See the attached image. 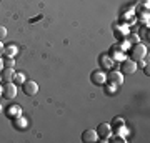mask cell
Listing matches in <instances>:
<instances>
[{
	"label": "cell",
	"instance_id": "cell-1",
	"mask_svg": "<svg viewBox=\"0 0 150 143\" xmlns=\"http://www.w3.org/2000/svg\"><path fill=\"white\" fill-rule=\"evenodd\" d=\"M147 47H145L144 43H135L134 47H132V52H130V58L134 60V62H139V60H145L147 57Z\"/></svg>",
	"mask_w": 150,
	"mask_h": 143
},
{
	"label": "cell",
	"instance_id": "cell-24",
	"mask_svg": "<svg viewBox=\"0 0 150 143\" xmlns=\"http://www.w3.org/2000/svg\"><path fill=\"white\" fill-rule=\"evenodd\" d=\"M2 70H4V60L0 58V72H2Z\"/></svg>",
	"mask_w": 150,
	"mask_h": 143
},
{
	"label": "cell",
	"instance_id": "cell-4",
	"mask_svg": "<svg viewBox=\"0 0 150 143\" xmlns=\"http://www.w3.org/2000/svg\"><path fill=\"white\" fill-rule=\"evenodd\" d=\"M22 88H23V93L28 97H33L38 93V83L37 82H33V80H25L23 83H22Z\"/></svg>",
	"mask_w": 150,
	"mask_h": 143
},
{
	"label": "cell",
	"instance_id": "cell-22",
	"mask_svg": "<svg viewBox=\"0 0 150 143\" xmlns=\"http://www.w3.org/2000/svg\"><path fill=\"white\" fill-rule=\"evenodd\" d=\"M5 37H7V28L0 25V40H4Z\"/></svg>",
	"mask_w": 150,
	"mask_h": 143
},
{
	"label": "cell",
	"instance_id": "cell-15",
	"mask_svg": "<svg viewBox=\"0 0 150 143\" xmlns=\"http://www.w3.org/2000/svg\"><path fill=\"white\" fill-rule=\"evenodd\" d=\"M18 115H22V108L18 105H10L7 108V117L10 118H17Z\"/></svg>",
	"mask_w": 150,
	"mask_h": 143
},
{
	"label": "cell",
	"instance_id": "cell-20",
	"mask_svg": "<svg viewBox=\"0 0 150 143\" xmlns=\"http://www.w3.org/2000/svg\"><path fill=\"white\" fill-rule=\"evenodd\" d=\"M140 22L144 23V27H149V13L147 12H142L140 13Z\"/></svg>",
	"mask_w": 150,
	"mask_h": 143
},
{
	"label": "cell",
	"instance_id": "cell-26",
	"mask_svg": "<svg viewBox=\"0 0 150 143\" xmlns=\"http://www.w3.org/2000/svg\"><path fill=\"white\" fill-rule=\"evenodd\" d=\"M0 111H2V105H0Z\"/></svg>",
	"mask_w": 150,
	"mask_h": 143
},
{
	"label": "cell",
	"instance_id": "cell-2",
	"mask_svg": "<svg viewBox=\"0 0 150 143\" xmlns=\"http://www.w3.org/2000/svg\"><path fill=\"white\" fill-rule=\"evenodd\" d=\"M120 63V67H118V72L122 75H130V73H134L135 70H137V63H135L132 58H125L122 60V62H118Z\"/></svg>",
	"mask_w": 150,
	"mask_h": 143
},
{
	"label": "cell",
	"instance_id": "cell-19",
	"mask_svg": "<svg viewBox=\"0 0 150 143\" xmlns=\"http://www.w3.org/2000/svg\"><path fill=\"white\" fill-rule=\"evenodd\" d=\"M4 67H8V68H13V67H15V58H10V57H5V60H4Z\"/></svg>",
	"mask_w": 150,
	"mask_h": 143
},
{
	"label": "cell",
	"instance_id": "cell-11",
	"mask_svg": "<svg viewBox=\"0 0 150 143\" xmlns=\"http://www.w3.org/2000/svg\"><path fill=\"white\" fill-rule=\"evenodd\" d=\"M113 33H115V37L117 38H125L130 33V30H129V27L127 25H115L113 27Z\"/></svg>",
	"mask_w": 150,
	"mask_h": 143
},
{
	"label": "cell",
	"instance_id": "cell-7",
	"mask_svg": "<svg viewBox=\"0 0 150 143\" xmlns=\"http://www.w3.org/2000/svg\"><path fill=\"white\" fill-rule=\"evenodd\" d=\"M107 82L108 83H113V85H117V87H120V85L123 83V75L118 72V70H110L107 75Z\"/></svg>",
	"mask_w": 150,
	"mask_h": 143
},
{
	"label": "cell",
	"instance_id": "cell-27",
	"mask_svg": "<svg viewBox=\"0 0 150 143\" xmlns=\"http://www.w3.org/2000/svg\"><path fill=\"white\" fill-rule=\"evenodd\" d=\"M0 80H2V77H0Z\"/></svg>",
	"mask_w": 150,
	"mask_h": 143
},
{
	"label": "cell",
	"instance_id": "cell-6",
	"mask_svg": "<svg viewBox=\"0 0 150 143\" xmlns=\"http://www.w3.org/2000/svg\"><path fill=\"white\" fill-rule=\"evenodd\" d=\"M4 92H2V95L5 97L7 100H13L17 97V85L12 83V82H5V85L2 87Z\"/></svg>",
	"mask_w": 150,
	"mask_h": 143
},
{
	"label": "cell",
	"instance_id": "cell-5",
	"mask_svg": "<svg viewBox=\"0 0 150 143\" xmlns=\"http://www.w3.org/2000/svg\"><path fill=\"white\" fill-rule=\"evenodd\" d=\"M97 135H98V138L102 140V142H107L108 137L112 135V127L108 125V123H100L98 127H97Z\"/></svg>",
	"mask_w": 150,
	"mask_h": 143
},
{
	"label": "cell",
	"instance_id": "cell-14",
	"mask_svg": "<svg viewBox=\"0 0 150 143\" xmlns=\"http://www.w3.org/2000/svg\"><path fill=\"white\" fill-rule=\"evenodd\" d=\"M17 53H18V47L17 45H7V47H4V57L15 58Z\"/></svg>",
	"mask_w": 150,
	"mask_h": 143
},
{
	"label": "cell",
	"instance_id": "cell-21",
	"mask_svg": "<svg viewBox=\"0 0 150 143\" xmlns=\"http://www.w3.org/2000/svg\"><path fill=\"white\" fill-rule=\"evenodd\" d=\"M118 47L122 48V50H125V52H127V50H129V48L132 47V43H130L129 40H127V38H125V40H123V42H120V43H118Z\"/></svg>",
	"mask_w": 150,
	"mask_h": 143
},
{
	"label": "cell",
	"instance_id": "cell-23",
	"mask_svg": "<svg viewBox=\"0 0 150 143\" xmlns=\"http://www.w3.org/2000/svg\"><path fill=\"white\" fill-rule=\"evenodd\" d=\"M0 55H4V45H2V40H0Z\"/></svg>",
	"mask_w": 150,
	"mask_h": 143
},
{
	"label": "cell",
	"instance_id": "cell-12",
	"mask_svg": "<svg viewBox=\"0 0 150 143\" xmlns=\"http://www.w3.org/2000/svg\"><path fill=\"white\" fill-rule=\"evenodd\" d=\"M13 127H15L17 130H25V128L28 127L27 118H23L22 115H18L17 118H13Z\"/></svg>",
	"mask_w": 150,
	"mask_h": 143
},
{
	"label": "cell",
	"instance_id": "cell-25",
	"mask_svg": "<svg viewBox=\"0 0 150 143\" xmlns=\"http://www.w3.org/2000/svg\"><path fill=\"white\" fill-rule=\"evenodd\" d=\"M2 92H4V88H2V87H0V95H2Z\"/></svg>",
	"mask_w": 150,
	"mask_h": 143
},
{
	"label": "cell",
	"instance_id": "cell-3",
	"mask_svg": "<svg viewBox=\"0 0 150 143\" xmlns=\"http://www.w3.org/2000/svg\"><path fill=\"white\" fill-rule=\"evenodd\" d=\"M107 55L113 60V62H122V60L127 58V53H125V50H122V48L118 47V43L110 47V50H108Z\"/></svg>",
	"mask_w": 150,
	"mask_h": 143
},
{
	"label": "cell",
	"instance_id": "cell-9",
	"mask_svg": "<svg viewBox=\"0 0 150 143\" xmlns=\"http://www.w3.org/2000/svg\"><path fill=\"white\" fill-rule=\"evenodd\" d=\"M98 65H100L103 70H112L113 67H115V62L108 57L107 53H102V55L98 57Z\"/></svg>",
	"mask_w": 150,
	"mask_h": 143
},
{
	"label": "cell",
	"instance_id": "cell-10",
	"mask_svg": "<svg viewBox=\"0 0 150 143\" xmlns=\"http://www.w3.org/2000/svg\"><path fill=\"white\" fill-rule=\"evenodd\" d=\"M82 142L83 143H95L98 142V135L95 130H85L82 133Z\"/></svg>",
	"mask_w": 150,
	"mask_h": 143
},
{
	"label": "cell",
	"instance_id": "cell-17",
	"mask_svg": "<svg viewBox=\"0 0 150 143\" xmlns=\"http://www.w3.org/2000/svg\"><path fill=\"white\" fill-rule=\"evenodd\" d=\"M25 75L22 73V72H15V75H13V82H15L17 85H22L23 82H25Z\"/></svg>",
	"mask_w": 150,
	"mask_h": 143
},
{
	"label": "cell",
	"instance_id": "cell-13",
	"mask_svg": "<svg viewBox=\"0 0 150 143\" xmlns=\"http://www.w3.org/2000/svg\"><path fill=\"white\" fill-rule=\"evenodd\" d=\"M13 75H15L13 68H8V67H4V70L0 72V77H2L4 82H12L13 80Z\"/></svg>",
	"mask_w": 150,
	"mask_h": 143
},
{
	"label": "cell",
	"instance_id": "cell-18",
	"mask_svg": "<svg viewBox=\"0 0 150 143\" xmlns=\"http://www.w3.org/2000/svg\"><path fill=\"white\" fill-rule=\"evenodd\" d=\"M115 92H117V85L105 82V93H108V95H115Z\"/></svg>",
	"mask_w": 150,
	"mask_h": 143
},
{
	"label": "cell",
	"instance_id": "cell-16",
	"mask_svg": "<svg viewBox=\"0 0 150 143\" xmlns=\"http://www.w3.org/2000/svg\"><path fill=\"white\" fill-rule=\"evenodd\" d=\"M110 127H112V133H113L115 130H118V128L125 127V120H123L122 117H115V118H113V122L110 123Z\"/></svg>",
	"mask_w": 150,
	"mask_h": 143
},
{
	"label": "cell",
	"instance_id": "cell-8",
	"mask_svg": "<svg viewBox=\"0 0 150 143\" xmlns=\"http://www.w3.org/2000/svg\"><path fill=\"white\" fill-rule=\"evenodd\" d=\"M90 80H92V83L93 85H105V82H107V75L103 73L102 70H95V72H92Z\"/></svg>",
	"mask_w": 150,
	"mask_h": 143
}]
</instances>
